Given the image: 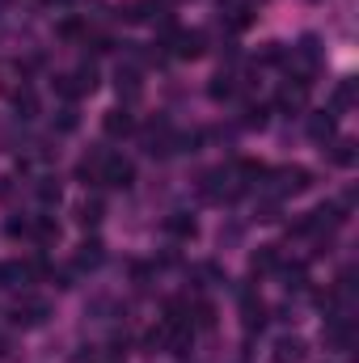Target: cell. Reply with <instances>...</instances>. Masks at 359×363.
I'll return each instance as SVG.
<instances>
[{
    "instance_id": "4",
    "label": "cell",
    "mask_w": 359,
    "mask_h": 363,
    "mask_svg": "<svg viewBox=\"0 0 359 363\" xmlns=\"http://www.w3.org/2000/svg\"><path fill=\"white\" fill-rule=\"evenodd\" d=\"M170 43H174V55H182V60H199V55H203L207 34H203V30H178Z\"/></svg>"
},
{
    "instance_id": "19",
    "label": "cell",
    "mask_w": 359,
    "mask_h": 363,
    "mask_svg": "<svg viewBox=\"0 0 359 363\" xmlns=\"http://www.w3.org/2000/svg\"><path fill=\"white\" fill-rule=\"evenodd\" d=\"M81 34H85V21H81V17L60 21V38H81Z\"/></svg>"
},
{
    "instance_id": "15",
    "label": "cell",
    "mask_w": 359,
    "mask_h": 363,
    "mask_svg": "<svg viewBox=\"0 0 359 363\" xmlns=\"http://www.w3.org/2000/svg\"><path fill=\"white\" fill-rule=\"evenodd\" d=\"M330 157H334V165H355V144L351 140H338Z\"/></svg>"
},
{
    "instance_id": "1",
    "label": "cell",
    "mask_w": 359,
    "mask_h": 363,
    "mask_svg": "<svg viewBox=\"0 0 359 363\" xmlns=\"http://www.w3.org/2000/svg\"><path fill=\"white\" fill-rule=\"evenodd\" d=\"M97 182H106V186H118V190H127L131 182H136V165L127 161V157H106L101 161V174Z\"/></svg>"
},
{
    "instance_id": "13",
    "label": "cell",
    "mask_w": 359,
    "mask_h": 363,
    "mask_svg": "<svg viewBox=\"0 0 359 363\" xmlns=\"http://www.w3.org/2000/svg\"><path fill=\"white\" fill-rule=\"evenodd\" d=\"M30 233H34L38 241H51V237H60V224H55L51 216H38V220L30 224Z\"/></svg>"
},
{
    "instance_id": "21",
    "label": "cell",
    "mask_w": 359,
    "mask_h": 363,
    "mask_svg": "<svg viewBox=\"0 0 359 363\" xmlns=\"http://www.w3.org/2000/svg\"><path fill=\"white\" fill-rule=\"evenodd\" d=\"M13 101H17V110H26L21 118H34V110H38V106H34V93H30V89H21Z\"/></svg>"
},
{
    "instance_id": "14",
    "label": "cell",
    "mask_w": 359,
    "mask_h": 363,
    "mask_svg": "<svg viewBox=\"0 0 359 363\" xmlns=\"http://www.w3.org/2000/svg\"><path fill=\"white\" fill-rule=\"evenodd\" d=\"M97 262H101V241H85L77 254V267H97Z\"/></svg>"
},
{
    "instance_id": "6",
    "label": "cell",
    "mask_w": 359,
    "mask_h": 363,
    "mask_svg": "<svg viewBox=\"0 0 359 363\" xmlns=\"http://www.w3.org/2000/svg\"><path fill=\"white\" fill-rule=\"evenodd\" d=\"M250 271H254V274L279 271V245H258V250L250 254Z\"/></svg>"
},
{
    "instance_id": "8",
    "label": "cell",
    "mask_w": 359,
    "mask_h": 363,
    "mask_svg": "<svg viewBox=\"0 0 359 363\" xmlns=\"http://www.w3.org/2000/svg\"><path fill=\"white\" fill-rule=\"evenodd\" d=\"M165 233H170V237H178V241H190V237L199 233V224H194V216H186V211H174V216L165 220Z\"/></svg>"
},
{
    "instance_id": "7",
    "label": "cell",
    "mask_w": 359,
    "mask_h": 363,
    "mask_svg": "<svg viewBox=\"0 0 359 363\" xmlns=\"http://www.w3.org/2000/svg\"><path fill=\"white\" fill-rule=\"evenodd\" d=\"M304 338H279L275 342V363H304Z\"/></svg>"
},
{
    "instance_id": "20",
    "label": "cell",
    "mask_w": 359,
    "mask_h": 363,
    "mask_svg": "<svg viewBox=\"0 0 359 363\" xmlns=\"http://www.w3.org/2000/svg\"><path fill=\"white\" fill-rule=\"evenodd\" d=\"M55 93H60V97H68V101H77V97H81V89H77V81H72V77H55Z\"/></svg>"
},
{
    "instance_id": "5",
    "label": "cell",
    "mask_w": 359,
    "mask_h": 363,
    "mask_svg": "<svg viewBox=\"0 0 359 363\" xmlns=\"http://www.w3.org/2000/svg\"><path fill=\"white\" fill-rule=\"evenodd\" d=\"M101 127H106V135H110V140H123V135H131V131H136V118H131L127 110H110V114L101 118Z\"/></svg>"
},
{
    "instance_id": "16",
    "label": "cell",
    "mask_w": 359,
    "mask_h": 363,
    "mask_svg": "<svg viewBox=\"0 0 359 363\" xmlns=\"http://www.w3.org/2000/svg\"><path fill=\"white\" fill-rule=\"evenodd\" d=\"M233 93H237V81H233V77H216V81H211V97H216V101H224V97H233Z\"/></svg>"
},
{
    "instance_id": "18",
    "label": "cell",
    "mask_w": 359,
    "mask_h": 363,
    "mask_svg": "<svg viewBox=\"0 0 359 363\" xmlns=\"http://www.w3.org/2000/svg\"><path fill=\"white\" fill-rule=\"evenodd\" d=\"M72 81H77V89H81V93H93V85H97V68H93V64H85Z\"/></svg>"
},
{
    "instance_id": "24",
    "label": "cell",
    "mask_w": 359,
    "mask_h": 363,
    "mask_svg": "<svg viewBox=\"0 0 359 363\" xmlns=\"http://www.w3.org/2000/svg\"><path fill=\"white\" fill-rule=\"evenodd\" d=\"M194 321H199V325L207 330V325L216 321V308H211V304H199V308H194Z\"/></svg>"
},
{
    "instance_id": "2",
    "label": "cell",
    "mask_w": 359,
    "mask_h": 363,
    "mask_svg": "<svg viewBox=\"0 0 359 363\" xmlns=\"http://www.w3.org/2000/svg\"><path fill=\"white\" fill-rule=\"evenodd\" d=\"M275 199H283V194H300V190H309L313 186V174L309 169H300V165H287V169H279L275 174Z\"/></svg>"
},
{
    "instance_id": "9",
    "label": "cell",
    "mask_w": 359,
    "mask_h": 363,
    "mask_svg": "<svg viewBox=\"0 0 359 363\" xmlns=\"http://www.w3.org/2000/svg\"><path fill=\"white\" fill-rule=\"evenodd\" d=\"M309 135L313 140H334V114H309Z\"/></svg>"
},
{
    "instance_id": "10",
    "label": "cell",
    "mask_w": 359,
    "mask_h": 363,
    "mask_svg": "<svg viewBox=\"0 0 359 363\" xmlns=\"http://www.w3.org/2000/svg\"><path fill=\"white\" fill-rule=\"evenodd\" d=\"M304 97H309V81H296V85H287V89L279 93V106L300 110V106H304Z\"/></svg>"
},
{
    "instance_id": "3",
    "label": "cell",
    "mask_w": 359,
    "mask_h": 363,
    "mask_svg": "<svg viewBox=\"0 0 359 363\" xmlns=\"http://www.w3.org/2000/svg\"><path fill=\"white\" fill-rule=\"evenodd\" d=\"M47 317H51V304H47V300H21V304L13 308V321H17V325H26V330L43 325Z\"/></svg>"
},
{
    "instance_id": "23",
    "label": "cell",
    "mask_w": 359,
    "mask_h": 363,
    "mask_svg": "<svg viewBox=\"0 0 359 363\" xmlns=\"http://www.w3.org/2000/svg\"><path fill=\"white\" fill-rule=\"evenodd\" d=\"M263 123H267V110L263 106H250L245 110V127H263Z\"/></svg>"
},
{
    "instance_id": "17",
    "label": "cell",
    "mask_w": 359,
    "mask_h": 363,
    "mask_svg": "<svg viewBox=\"0 0 359 363\" xmlns=\"http://www.w3.org/2000/svg\"><path fill=\"white\" fill-rule=\"evenodd\" d=\"M77 220H81V224H97V220H101V203H97V199H85L81 211H77Z\"/></svg>"
},
{
    "instance_id": "12",
    "label": "cell",
    "mask_w": 359,
    "mask_h": 363,
    "mask_svg": "<svg viewBox=\"0 0 359 363\" xmlns=\"http://www.w3.org/2000/svg\"><path fill=\"white\" fill-rule=\"evenodd\" d=\"M26 283V262H0V287Z\"/></svg>"
},
{
    "instance_id": "26",
    "label": "cell",
    "mask_w": 359,
    "mask_h": 363,
    "mask_svg": "<svg viewBox=\"0 0 359 363\" xmlns=\"http://www.w3.org/2000/svg\"><path fill=\"white\" fill-rule=\"evenodd\" d=\"M9 237H30V220H9Z\"/></svg>"
},
{
    "instance_id": "27",
    "label": "cell",
    "mask_w": 359,
    "mask_h": 363,
    "mask_svg": "<svg viewBox=\"0 0 359 363\" xmlns=\"http://www.w3.org/2000/svg\"><path fill=\"white\" fill-rule=\"evenodd\" d=\"M351 97H355V89H351V85H343V89H338V97H334V106L343 110V106H351Z\"/></svg>"
},
{
    "instance_id": "11",
    "label": "cell",
    "mask_w": 359,
    "mask_h": 363,
    "mask_svg": "<svg viewBox=\"0 0 359 363\" xmlns=\"http://www.w3.org/2000/svg\"><path fill=\"white\" fill-rule=\"evenodd\" d=\"M144 93V85H140V77L127 68V72H118V97H127V101H136Z\"/></svg>"
},
{
    "instance_id": "25",
    "label": "cell",
    "mask_w": 359,
    "mask_h": 363,
    "mask_svg": "<svg viewBox=\"0 0 359 363\" xmlns=\"http://www.w3.org/2000/svg\"><path fill=\"white\" fill-rule=\"evenodd\" d=\"M72 127H77V110L64 106V110H60V131H72Z\"/></svg>"
},
{
    "instance_id": "22",
    "label": "cell",
    "mask_w": 359,
    "mask_h": 363,
    "mask_svg": "<svg viewBox=\"0 0 359 363\" xmlns=\"http://www.w3.org/2000/svg\"><path fill=\"white\" fill-rule=\"evenodd\" d=\"M38 199H43V203H60V186H55L51 178H43V186H38Z\"/></svg>"
}]
</instances>
